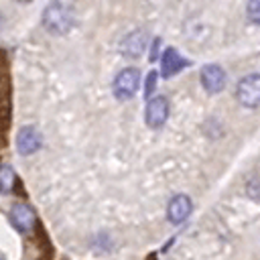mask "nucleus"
<instances>
[{"mask_svg":"<svg viewBox=\"0 0 260 260\" xmlns=\"http://www.w3.org/2000/svg\"><path fill=\"white\" fill-rule=\"evenodd\" d=\"M193 211V201L189 195L185 193H179V195H173L169 199V205H167V219L173 223V225H179L183 223Z\"/></svg>","mask_w":260,"mask_h":260,"instance_id":"5","label":"nucleus"},{"mask_svg":"<svg viewBox=\"0 0 260 260\" xmlns=\"http://www.w3.org/2000/svg\"><path fill=\"white\" fill-rule=\"evenodd\" d=\"M246 14L254 24H260V0H248Z\"/></svg>","mask_w":260,"mask_h":260,"instance_id":"12","label":"nucleus"},{"mask_svg":"<svg viewBox=\"0 0 260 260\" xmlns=\"http://www.w3.org/2000/svg\"><path fill=\"white\" fill-rule=\"evenodd\" d=\"M138 87H140V71H138L136 67H126V69H122V71L114 77V83H112L114 95H116L118 100H122V102L134 98L136 91H138Z\"/></svg>","mask_w":260,"mask_h":260,"instance_id":"2","label":"nucleus"},{"mask_svg":"<svg viewBox=\"0 0 260 260\" xmlns=\"http://www.w3.org/2000/svg\"><path fill=\"white\" fill-rule=\"evenodd\" d=\"M169 112H171V106H169V100L165 95H154L146 102V108H144V122L148 128L152 130H158L167 124L169 120Z\"/></svg>","mask_w":260,"mask_h":260,"instance_id":"4","label":"nucleus"},{"mask_svg":"<svg viewBox=\"0 0 260 260\" xmlns=\"http://www.w3.org/2000/svg\"><path fill=\"white\" fill-rule=\"evenodd\" d=\"M199 79H201V85H203V89H205L207 93H219V91H223V87H225L228 75H225V71H223L219 65L209 63V65H205V67L201 69Z\"/></svg>","mask_w":260,"mask_h":260,"instance_id":"6","label":"nucleus"},{"mask_svg":"<svg viewBox=\"0 0 260 260\" xmlns=\"http://www.w3.org/2000/svg\"><path fill=\"white\" fill-rule=\"evenodd\" d=\"M16 2H32V0H16Z\"/></svg>","mask_w":260,"mask_h":260,"instance_id":"15","label":"nucleus"},{"mask_svg":"<svg viewBox=\"0 0 260 260\" xmlns=\"http://www.w3.org/2000/svg\"><path fill=\"white\" fill-rule=\"evenodd\" d=\"M14 183H16V175L12 171L10 165H0V193H10L14 189Z\"/></svg>","mask_w":260,"mask_h":260,"instance_id":"11","label":"nucleus"},{"mask_svg":"<svg viewBox=\"0 0 260 260\" xmlns=\"http://www.w3.org/2000/svg\"><path fill=\"white\" fill-rule=\"evenodd\" d=\"M146 43H148L146 32L144 30H134V32H130L122 39L120 51H122L124 57H140L146 49Z\"/></svg>","mask_w":260,"mask_h":260,"instance_id":"10","label":"nucleus"},{"mask_svg":"<svg viewBox=\"0 0 260 260\" xmlns=\"http://www.w3.org/2000/svg\"><path fill=\"white\" fill-rule=\"evenodd\" d=\"M73 24H75L73 10L63 2H51L43 10V26L51 35H65L73 28Z\"/></svg>","mask_w":260,"mask_h":260,"instance_id":"1","label":"nucleus"},{"mask_svg":"<svg viewBox=\"0 0 260 260\" xmlns=\"http://www.w3.org/2000/svg\"><path fill=\"white\" fill-rule=\"evenodd\" d=\"M187 65H189V61L183 59V57L177 53V49L167 47V49L162 51V57H160V73H162V77H173V75H177L181 69H185Z\"/></svg>","mask_w":260,"mask_h":260,"instance_id":"9","label":"nucleus"},{"mask_svg":"<svg viewBox=\"0 0 260 260\" xmlns=\"http://www.w3.org/2000/svg\"><path fill=\"white\" fill-rule=\"evenodd\" d=\"M43 146V136L35 126H24L16 134V148L20 154H32Z\"/></svg>","mask_w":260,"mask_h":260,"instance_id":"8","label":"nucleus"},{"mask_svg":"<svg viewBox=\"0 0 260 260\" xmlns=\"http://www.w3.org/2000/svg\"><path fill=\"white\" fill-rule=\"evenodd\" d=\"M2 24H4V18H2V14H0V28H2Z\"/></svg>","mask_w":260,"mask_h":260,"instance_id":"14","label":"nucleus"},{"mask_svg":"<svg viewBox=\"0 0 260 260\" xmlns=\"http://www.w3.org/2000/svg\"><path fill=\"white\" fill-rule=\"evenodd\" d=\"M0 260H4V258H0Z\"/></svg>","mask_w":260,"mask_h":260,"instance_id":"16","label":"nucleus"},{"mask_svg":"<svg viewBox=\"0 0 260 260\" xmlns=\"http://www.w3.org/2000/svg\"><path fill=\"white\" fill-rule=\"evenodd\" d=\"M236 100L244 108H258L260 106V73H250L238 81Z\"/></svg>","mask_w":260,"mask_h":260,"instance_id":"3","label":"nucleus"},{"mask_svg":"<svg viewBox=\"0 0 260 260\" xmlns=\"http://www.w3.org/2000/svg\"><path fill=\"white\" fill-rule=\"evenodd\" d=\"M10 223H12V228H14L16 232L28 234V232L35 228V223H37V215H35V211H32L30 205H26V203H16V205H12V209H10Z\"/></svg>","mask_w":260,"mask_h":260,"instance_id":"7","label":"nucleus"},{"mask_svg":"<svg viewBox=\"0 0 260 260\" xmlns=\"http://www.w3.org/2000/svg\"><path fill=\"white\" fill-rule=\"evenodd\" d=\"M154 79H156V73H150L148 75V81H146V98L152 93V89H154Z\"/></svg>","mask_w":260,"mask_h":260,"instance_id":"13","label":"nucleus"}]
</instances>
